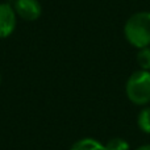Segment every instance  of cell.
I'll list each match as a JSON object with an SVG mask.
<instances>
[{
  "label": "cell",
  "mask_w": 150,
  "mask_h": 150,
  "mask_svg": "<svg viewBox=\"0 0 150 150\" xmlns=\"http://www.w3.org/2000/svg\"><path fill=\"white\" fill-rule=\"evenodd\" d=\"M17 25V15L13 5L0 3V38H7L15 32Z\"/></svg>",
  "instance_id": "3"
},
{
  "label": "cell",
  "mask_w": 150,
  "mask_h": 150,
  "mask_svg": "<svg viewBox=\"0 0 150 150\" xmlns=\"http://www.w3.org/2000/svg\"><path fill=\"white\" fill-rule=\"evenodd\" d=\"M0 83H1V75H0Z\"/></svg>",
  "instance_id": "10"
},
{
  "label": "cell",
  "mask_w": 150,
  "mask_h": 150,
  "mask_svg": "<svg viewBox=\"0 0 150 150\" xmlns=\"http://www.w3.org/2000/svg\"><path fill=\"white\" fill-rule=\"evenodd\" d=\"M124 36L132 46L137 49L150 46V12H136L124 25Z\"/></svg>",
  "instance_id": "1"
},
{
  "label": "cell",
  "mask_w": 150,
  "mask_h": 150,
  "mask_svg": "<svg viewBox=\"0 0 150 150\" xmlns=\"http://www.w3.org/2000/svg\"><path fill=\"white\" fill-rule=\"evenodd\" d=\"M13 8L16 15L25 21H36L42 13L38 0H16Z\"/></svg>",
  "instance_id": "4"
},
{
  "label": "cell",
  "mask_w": 150,
  "mask_h": 150,
  "mask_svg": "<svg viewBox=\"0 0 150 150\" xmlns=\"http://www.w3.org/2000/svg\"><path fill=\"white\" fill-rule=\"evenodd\" d=\"M136 150H150V144H146V145H141L138 146Z\"/></svg>",
  "instance_id": "9"
},
{
  "label": "cell",
  "mask_w": 150,
  "mask_h": 150,
  "mask_svg": "<svg viewBox=\"0 0 150 150\" xmlns=\"http://www.w3.org/2000/svg\"><path fill=\"white\" fill-rule=\"evenodd\" d=\"M69 150H105V148H104V144H101L96 138L84 137L74 142Z\"/></svg>",
  "instance_id": "5"
},
{
  "label": "cell",
  "mask_w": 150,
  "mask_h": 150,
  "mask_svg": "<svg viewBox=\"0 0 150 150\" xmlns=\"http://www.w3.org/2000/svg\"><path fill=\"white\" fill-rule=\"evenodd\" d=\"M137 127L141 132L150 134V107H144L137 115Z\"/></svg>",
  "instance_id": "6"
},
{
  "label": "cell",
  "mask_w": 150,
  "mask_h": 150,
  "mask_svg": "<svg viewBox=\"0 0 150 150\" xmlns=\"http://www.w3.org/2000/svg\"><path fill=\"white\" fill-rule=\"evenodd\" d=\"M136 61H137V65L140 66V70L150 71V46L138 49Z\"/></svg>",
  "instance_id": "7"
},
{
  "label": "cell",
  "mask_w": 150,
  "mask_h": 150,
  "mask_svg": "<svg viewBox=\"0 0 150 150\" xmlns=\"http://www.w3.org/2000/svg\"><path fill=\"white\" fill-rule=\"evenodd\" d=\"M105 150H130V145L121 137H113L104 144Z\"/></svg>",
  "instance_id": "8"
},
{
  "label": "cell",
  "mask_w": 150,
  "mask_h": 150,
  "mask_svg": "<svg viewBox=\"0 0 150 150\" xmlns=\"http://www.w3.org/2000/svg\"><path fill=\"white\" fill-rule=\"evenodd\" d=\"M125 93L134 105H148L150 103V71H134L125 83Z\"/></svg>",
  "instance_id": "2"
}]
</instances>
